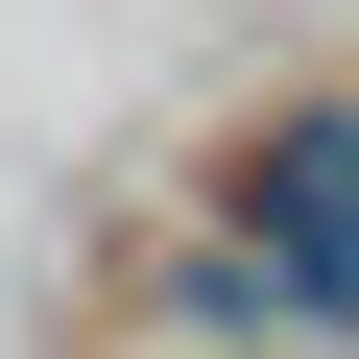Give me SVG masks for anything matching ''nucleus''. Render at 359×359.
<instances>
[{
    "label": "nucleus",
    "instance_id": "f03ea898",
    "mask_svg": "<svg viewBox=\"0 0 359 359\" xmlns=\"http://www.w3.org/2000/svg\"><path fill=\"white\" fill-rule=\"evenodd\" d=\"M168 311H192V335H264V311H287V264H264V240H240V216H216V240H192V264H168Z\"/></svg>",
    "mask_w": 359,
    "mask_h": 359
},
{
    "label": "nucleus",
    "instance_id": "f257e3e1",
    "mask_svg": "<svg viewBox=\"0 0 359 359\" xmlns=\"http://www.w3.org/2000/svg\"><path fill=\"white\" fill-rule=\"evenodd\" d=\"M216 216H240V240L287 264V311H359V96H311V120H264Z\"/></svg>",
    "mask_w": 359,
    "mask_h": 359
}]
</instances>
